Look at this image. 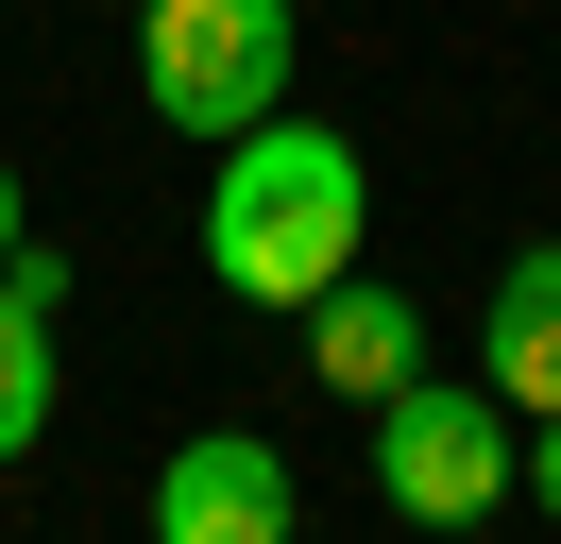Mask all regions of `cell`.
Returning a JSON list of instances; mask_svg holds the SVG:
<instances>
[{"instance_id":"1","label":"cell","mask_w":561,"mask_h":544,"mask_svg":"<svg viewBox=\"0 0 561 544\" xmlns=\"http://www.w3.org/2000/svg\"><path fill=\"white\" fill-rule=\"evenodd\" d=\"M357 238H375V170H357V136L289 120V102H273L255 136H221V170H205V272H221L239 306L341 290Z\"/></svg>"},{"instance_id":"2","label":"cell","mask_w":561,"mask_h":544,"mask_svg":"<svg viewBox=\"0 0 561 544\" xmlns=\"http://www.w3.org/2000/svg\"><path fill=\"white\" fill-rule=\"evenodd\" d=\"M527 476V408L493 374H409L375 392V494L409 528H493V494Z\"/></svg>"},{"instance_id":"3","label":"cell","mask_w":561,"mask_h":544,"mask_svg":"<svg viewBox=\"0 0 561 544\" xmlns=\"http://www.w3.org/2000/svg\"><path fill=\"white\" fill-rule=\"evenodd\" d=\"M137 86L171 136H255L289 102V0H137Z\"/></svg>"},{"instance_id":"4","label":"cell","mask_w":561,"mask_h":544,"mask_svg":"<svg viewBox=\"0 0 561 544\" xmlns=\"http://www.w3.org/2000/svg\"><path fill=\"white\" fill-rule=\"evenodd\" d=\"M289 460L255 426H187L171 460H153V544H289Z\"/></svg>"},{"instance_id":"5","label":"cell","mask_w":561,"mask_h":544,"mask_svg":"<svg viewBox=\"0 0 561 544\" xmlns=\"http://www.w3.org/2000/svg\"><path fill=\"white\" fill-rule=\"evenodd\" d=\"M289 324H307V374H323V392H357V408L425 374V306H409V290H375V272H341V290H307Z\"/></svg>"},{"instance_id":"6","label":"cell","mask_w":561,"mask_h":544,"mask_svg":"<svg viewBox=\"0 0 561 544\" xmlns=\"http://www.w3.org/2000/svg\"><path fill=\"white\" fill-rule=\"evenodd\" d=\"M477 374L511 408H561V238H527L511 272H493V306H477Z\"/></svg>"},{"instance_id":"7","label":"cell","mask_w":561,"mask_h":544,"mask_svg":"<svg viewBox=\"0 0 561 544\" xmlns=\"http://www.w3.org/2000/svg\"><path fill=\"white\" fill-rule=\"evenodd\" d=\"M51 442V306L0 272V460H35Z\"/></svg>"},{"instance_id":"8","label":"cell","mask_w":561,"mask_h":544,"mask_svg":"<svg viewBox=\"0 0 561 544\" xmlns=\"http://www.w3.org/2000/svg\"><path fill=\"white\" fill-rule=\"evenodd\" d=\"M527 494L561 510V408H527Z\"/></svg>"},{"instance_id":"9","label":"cell","mask_w":561,"mask_h":544,"mask_svg":"<svg viewBox=\"0 0 561 544\" xmlns=\"http://www.w3.org/2000/svg\"><path fill=\"white\" fill-rule=\"evenodd\" d=\"M18 238H35V222H18V154H0V256H18Z\"/></svg>"},{"instance_id":"10","label":"cell","mask_w":561,"mask_h":544,"mask_svg":"<svg viewBox=\"0 0 561 544\" xmlns=\"http://www.w3.org/2000/svg\"><path fill=\"white\" fill-rule=\"evenodd\" d=\"M443 544H477V528H443Z\"/></svg>"}]
</instances>
